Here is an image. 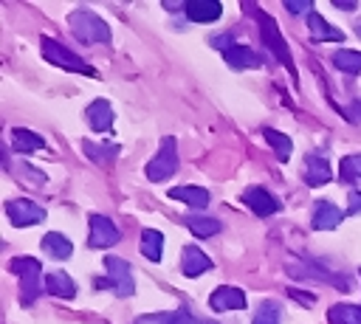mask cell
<instances>
[{"label": "cell", "mask_w": 361, "mask_h": 324, "mask_svg": "<svg viewBox=\"0 0 361 324\" xmlns=\"http://www.w3.org/2000/svg\"><path fill=\"white\" fill-rule=\"evenodd\" d=\"M282 316H285V310L276 299H262L254 310L251 324H282Z\"/></svg>", "instance_id": "484cf974"}, {"label": "cell", "mask_w": 361, "mask_h": 324, "mask_svg": "<svg viewBox=\"0 0 361 324\" xmlns=\"http://www.w3.org/2000/svg\"><path fill=\"white\" fill-rule=\"evenodd\" d=\"M344 116H347L350 121H361V101H353V104H347Z\"/></svg>", "instance_id": "d590c367"}, {"label": "cell", "mask_w": 361, "mask_h": 324, "mask_svg": "<svg viewBox=\"0 0 361 324\" xmlns=\"http://www.w3.org/2000/svg\"><path fill=\"white\" fill-rule=\"evenodd\" d=\"M6 214H8L11 225H17V228H28V225H37V223L45 220V208L39 203H34V200H25V197L8 200L6 203Z\"/></svg>", "instance_id": "ba28073f"}, {"label": "cell", "mask_w": 361, "mask_h": 324, "mask_svg": "<svg viewBox=\"0 0 361 324\" xmlns=\"http://www.w3.org/2000/svg\"><path fill=\"white\" fill-rule=\"evenodd\" d=\"M288 273L290 276H302V279H322V282H327V285H333V287H341V290H350V282L344 279V276H338V273H330V270H324V268H319V265H299V262H290L288 265Z\"/></svg>", "instance_id": "7c38bea8"}, {"label": "cell", "mask_w": 361, "mask_h": 324, "mask_svg": "<svg viewBox=\"0 0 361 324\" xmlns=\"http://www.w3.org/2000/svg\"><path fill=\"white\" fill-rule=\"evenodd\" d=\"M251 11H254L257 20H259V37H262L265 48H268L279 62H285L288 73H290L293 82H296V68H293V59H290V51H288V45H285V39H282V34H279V28H276V20L268 17V14H262L257 6H251Z\"/></svg>", "instance_id": "277c9868"}, {"label": "cell", "mask_w": 361, "mask_h": 324, "mask_svg": "<svg viewBox=\"0 0 361 324\" xmlns=\"http://www.w3.org/2000/svg\"><path fill=\"white\" fill-rule=\"evenodd\" d=\"M147 177L149 180H166V177H172L175 172H178V147H175V138L172 135H166L164 141H161V149L149 158V163H147Z\"/></svg>", "instance_id": "8992f818"}, {"label": "cell", "mask_w": 361, "mask_h": 324, "mask_svg": "<svg viewBox=\"0 0 361 324\" xmlns=\"http://www.w3.org/2000/svg\"><path fill=\"white\" fill-rule=\"evenodd\" d=\"M212 45H214V48H220V51L226 54V51L231 48V34L226 31V34H217V37H212Z\"/></svg>", "instance_id": "836d02e7"}, {"label": "cell", "mask_w": 361, "mask_h": 324, "mask_svg": "<svg viewBox=\"0 0 361 324\" xmlns=\"http://www.w3.org/2000/svg\"><path fill=\"white\" fill-rule=\"evenodd\" d=\"M141 254L149 262H161V256H164V234L155 231V228H144L141 231Z\"/></svg>", "instance_id": "4316f807"}, {"label": "cell", "mask_w": 361, "mask_h": 324, "mask_svg": "<svg viewBox=\"0 0 361 324\" xmlns=\"http://www.w3.org/2000/svg\"><path fill=\"white\" fill-rule=\"evenodd\" d=\"M344 220V211L338 206H333L330 200H319L313 208V228L316 231H330L338 228V223Z\"/></svg>", "instance_id": "ac0fdd59"}, {"label": "cell", "mask_w": 361, "mask_h": 324, "mask_svg": "<svg viewBox=\"0 0 361 324\" xmlns=\"http://www.w3.org/2000/svg\"><path fill=\"white\" fill-rule=\"evenodd\" d=\"M302 180L307 186H324L333 180V172H330V163L322 152H310L305 158V166H302Z\"/></svg>", "instance_id": "9c48e42d"}, {"label": "cell", "mask_w": 361, "mask_h": 324, "mask_svg": "<svg viewBox=\"0 0 361 324\" xmlns=\"http://www.w3.org/2000/svg\"><path fill=\"white\" fill-rule=\"evenodd\" d=\"M45 290L51 296H59V299H73L76 296V282L65 270H51V273H45Z\"/></svg>", "instance_id": "ffe728a7"}, {"label": "cell", "mask_w": 361, "mask_h": 324, "mask_svg": "<svg viewBox=\"0 0 361 324\" xmlns=\"http://www.w3.org/2000/svg\"><path fill=\"white\" fill-rule=\"evenodd\" d=\"M330 324H361V304H333L327 310Z\"/></svg>", "instance_id": "83f0119b"}, {"label": "cell", "mask_w": 361, "mask_h": 324, "mask_svg": "<svg viewBox=\"0 0 361 324\" xmlns=\"http://www.w3.org/2000/svg\"><path fill=\"white\" fill-rule=\"evenodd\" d=\"M8 270L20 276V301L25 307H31L37 301V296L42 293V265L34 256H14L8 262Z\"/></svg>", "instance_id": "6da1fadb"}, {"label": "cell", "mask_w": 361, "mask_h": 324, "mask_svg": "<svg viewBox=\"0 0 361 324\" xmlns=\"http://www.w3.org/2000/svg\"><path fill=\"white\" fill-rule=\"evenodd\" d=\"M338 180L341 183L361 180V152H353V155L341 158V163H338Z\"/></svg>", "instance_id": "4dcf8cb0"}, {"label": "cell", "mask_w": 361, "mask_h": 324, "mask_svg": "<svg viewBox=\"0 0 361 324\" xmlns=\"http://www.w3.org/2000/svg\"><path fill=\"white\" fill-rule=\"evenodd\" d=\"M243 200H245V206H248L254 214H259V217L276 214V211L282 208V203H279L268 189H262V186H251V189H245V192H243Z\"/></svg>", "instance_id": "30bf717a"}, {"label": "cell", "mask_w": 361, "mask_h": 324, "mask_svg": "<svg viewBox=\"0 0 361 324\" xmlns=\"http://www.w3.org/2000/svg\"><path fill=\"white\" fill-rule=\"evenodd\" d=\"M42 248H45V254L51 256V259H68L71 254H73V245H71V239L65 237V234H59V231H51V234H45L42 237Z\"/></svg>", "instance_id": "cb8c5ba5"}, {"label": "cell", "mask_w": 361, "mask_h": 324, "mask_svg": "<svg viewBox=\"0 0 361 324\" xmlns=\"http://www.w3.org/2000/svg\"><path fill=\"white\" fill-rule=\"evenodd\" d=\"M333 65L344 73H361V51H353V48H338L333 54Z\"/></svg>", "instance_id": "f1b7e54d"}, {"label": "cell", "mask_w": 361, "mask_h": 324, "mask_svg": "<svg viewBox=\"0 0 361 324\" xmlns=\"http://www.w3.org/2000/svg\"><path fill=\"white\" fill-rule=\"evenodd\" d=\"M39 48H42L45 62H51V65H56V68H65V70H73V73H82V76H96V70H93L79 54H73L68 45H62L59 39L42 37V39H39Z\"/></svg>", "instance_id": "3957f363"}, {"label": "cell", "mask_w": 361, "mask_h": 324, "mask_svg": "<svg viewBox=\"0 0 361 324\" xmlns=\"http://www.w3.org/2000/svg\"><path fill=\"white\" fill-rule=\"evenodd\" d=\"M68 23H71L73 37L82 39V42H87V45H93V42H110V25L99 14H93L90 8H76L68 17Z\"/></svg>", "instance_id": "7a4b0ae2"}, {"label": "cell", "mask_w": 361, "mask_h": 324, "mask_svg": "<svg viewBox=\"0 0 361 324\" xmlns=\"http://www.w3.org/2000/svg\"><path fill=\"white\" fill-rule=\"evenodd\" d=\"M169 197L186 203L192 208H206L209 206V192L203 186H172L169 189Z\"/></svg>", "instance_id": "7402d4cb"}, {"label": "cell", "mask_w": 361, "mask_h": 324, "mask_svg": "<svg viewBox=\"0 0 361 324\" xmlns=\"http://www.w3.org/2000/svg\"><path fill=\"white\" fill-rule=\"evenodd\" d=\"M183 11H186L189 23H214V20H220L223 6L217 0H189Z\"/></svg>", "instance_id": "e0dca14e"}, {"label": "cell", "mask_w": 361, "mask_h": 324, "mask_svg": "<svg viewBox=\"0 0 361 324\" xmlns=\"http://www.w3.org/2000/svg\"><path fill=\"white\" fill-rule=\"evenodd\" d=\"M209 307L214 313H226V310H243L245 307V293L240 287L231 285H220L214 287V293L209 296Z\"/></svg>", "instance_id": "8fae6325"}, {"label": "cell", "mask_w": 361, "mask_h": 324, "mask_svg": "<svg viewBox=\"0 0 361 324\" xmlns=\"http://www.w3.org/2000/svg\"><path fill=\"white\" fill-rule=\"evenodd\" d=\"M85 118H87L90 130H96V132H107V130L113 127V121H116V113H113V107H110L107 99H96V101L87 104Z\"/></svg>", "instance_id": "9a60e30c"}, {"label": "cell", "mask_w": 361, "mask_h": 324, "mask_svg": "<svg viewBox=\"0 0 361 324\" xmlns=\"http://www.w3.org/2000/svg\"><path fill=\"white\" fill-rule=\"evenodd\" d=\"M183 225H186L195 237H214V234H220V228H223L220 220L203 217V214H186V217H183Z\"/></svg>", "instance_id": "603a6c76"}, {"label": "cell", "mask_w": 361, "mask_h": 324, "mask_svg": "<svg viewBox=\"0 0 361 324\" xmlns=\"http://www.w3.org/2000/svg\"><path fill=\"white\" fill-rule=\"evenodd\" d=\"M87 225H90V234H87V245L90 248H113L121 239L118 225L104 214H90Z\"/></svg>", "instance_id": "52a82bcc"}, {"label": "cell", "mask_w": 361, "mask_h": 324, "mask_svg": "<svg viewBox=\"0 0 361 324\" xmlns=\"http://www.w3.org/2000/svg\"><path fill=\"white\" fill-rule=\"evenodd\" d=\"M223 59H226V65L231 68V70H248V68H262V56L257 54V51H251L248 45H240V42H234L226 54H223Z\"/></svg>", "instance_id": "5bb4252c"}, {"label": "cell", "mask_w": 361, "mask_h": 324, "mask_svg": "<svg viewBox=\"0 0 361 324\" xmlns=\"http://www.w3.org/2000/svg\"><path fill=\"white\" fill-rule=\"evenodd\" d=\"M262 135H265V141L276 149V161H282V163H285V161H288V155H290V149H293V141H290L288 135H282L279 130H271V127H268V130H262Z\"/></svg>", "instance_id": "f546056e"}, {"label": "cell", "mask_w": 361, "mask_h": 324, "mask_svg": "<svg viewBox=\"0 0 361 324\" xmlns=\"http://www.w3.org/2000/svg\"><path fill=\"white\" fill-rule=\"evenodd\" d=\"M307 31H310V37H313L316 42H344V39H347L344 31H341V28H333L319 11H310V14H307Z\"/></svg>", "instance_id": "2e32d148"}, {"label": "cell", "mask_w": 361, "mask_h": 324, "mask_svg": "<svg viewBox=\"0 0 361 324\" xmlns=\"http://www.w3.org/2000/svg\"><path fill=\"white\" fill-rule=\"evenodd\" d=\"M358 273H361V268H358Z\"/></svg>", "instance_id": "74e56055"}, {"label": "cell", "mask_w": 361, "mask_h": 324, "mask_svg": "<svg viewBox=\"0 0 361 324\" xmlns=\"http://www.w3.org/2000/svg\"><path fill=\"white\" fill-rule=\"evenodd\" d=\"M82 149H85V155L93 161V163H99V166H110L113 161H116V155L121 152V147L118 144H96V141H82Z\"/></svg>", "instance_id": "44dd1931"}, {"label": "cell", "mask_w": 361, "mask_h": 324, "mask_svg": "<svg viewBox=\"0 0 361 324\" xmlns=\"http://www.w3.org/2000/svg\"><path fill=\"white\" fill-rule=\"evenodd\" d=\"M133 324H200V321L192 318L186 310H169V313H147Z\"/></svg>", "instance_id": "d4e9b609"}, {"label": "cell", "mask_w": 361, "mask_h": 324, "mask_svg": "<svg viewBox=\"0 0 361 324\" xmlns=\"http://www.w3.org/2000/svg\"><path fill=\"white\" fill-rule=\"evenodd\" d=\"M20 177H25V183H28V186H34V189H39V186L48 180L39 169H31L28 163H20Z\"/></svg>", "instance_id": "1f68e13d"}, {"label": "cell", "mask_w": 361, "mask_h": 324, "mask_svg": "<svg viewBox=\"0 0 361 324\" xmlns=\"http://www.w3.org/2000/svg\"><path fill=\"white\" fill-rule=\"evenodd\" d=\"M11 147L20 155H28V152H37V149H48V144H45L42 135H37L31 130H23V127H14L11 130Z\"/></svg>", "instance_id": "d6986e66"}, {"label": "cell", "mask_w": 361, "mask_h": 324, "mask_svg": "<svg viewBox=\"0 0 361 324\" xmlns=\"http://www.w3.org/2000/svg\"><path fill=\"white\" fill-rule=\"evenodd\" d=\"M336 8H344V11H353L355 8V0H333Z\"/></svg>", "instance_id": "8d00e7d4"}, {"label": "cell", "mask_w": 361, "mask_h": 324, "mask_svg": "<svg viewBox=\"0 0 361 324\" xmlns=\"http://www.w3.org/2000/svg\"><path fill=\"white\" fill-rule=\"evenodd\" d=\"M347 214H358L361 211V192H350V197H347Z\"/></svg>", "instance_id": "e575fe53"}, {"label": "cell", "mask_w": 361, "mask_h": 324, "mask_svg": "<svg viewBox=\"0 0 361 324\" xmlns=\"http://www.w3.org/2000/svg\"><path fill=\"white\" fill-rule=\"evenodd\" d=\"M104 270H107V279H99V282H96L99 287H110L118 299H127V296L135 293L133 270H130V265H127L121 256L107 254V256H104Z\"/></svg>", "instance_id": "5b68a950"}, {"label": "cell", "mask_w": 361, "mask_h": 324, "mask_svg": "<svg viewBox=\"0 0 361 324\" xmlns=\"http://www.w3.org/2000/svg\"><path fill=\"white\" fill-rule=\"evenodd\" d=\"M212 268H214V262H212L200 248L183 245V251H180V273H183V276L195 279V276H200V273H206V270H212Z\"/></svg>", "instance_id": "4fadbf2b"}, {"label": "cell", "mask_w": 361, "mask_h": 324, "mask_svg": "<svg viewBox=\"0 0 361 324\" xmlns=\"http://www.w3.org/2000/svg\"><path fill=\"white\" fill-rule=\"evenodd\" d=\"M285 8H288L290 14H310V11H313V6H310L307 0H285Z\"/></svg>", "instance_id": "d6a6232c"}]
</instances>
